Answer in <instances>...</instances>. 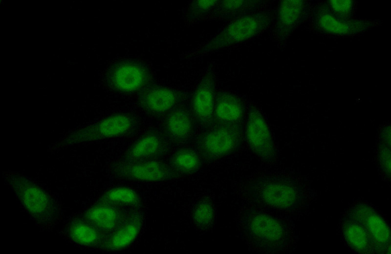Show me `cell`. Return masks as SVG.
Returning a JSON list of instances; mask_svg holds the SVG:
<instances>
[{
  "instance_id": "7c38bea8",
  "label": "cell",
  "mask_w": 391,
  "mask_h": 254,
  "mask_svg": "<svg viewBox=\"0 0 391 254\" xmlns=\"http://www.w3.org/2000/svg\"><path fill=\"white\" fill-rule=\"evenodd\" d=\"M143 223L144 215L141 210L131 211L117 228L106 234L99 248L109 251L125 249L137 237Z\"/></svg>"
},
{
  "instance_id": "ba28073f",
  "label": "cell",
  "mask_w": 391,
  "mask_h": 254,
  "mask_svg": "<svg viewBox=\"0 0 391 254\" xmlns=\"http://www.w3.org/2000/svg\"><path fill=\"white\" fill-rule=\"evenodd\" d=\"M243 136L250 150L264 163L275 162L277 152L272 134L261 110L254 105L246 104Z\"/></svg>"
},
{
  "instance_id": "6da1fadb",
  "label": "cell",
  "mask_w": 391,
  "mask_h": 254,
  "mask_svg": "<svg viewBox=\"0 0 391 254\" xmlns=\"http://www.w3.org/2000/svg\"><path fill=\"white\" fill-rule=\"evenodd\" d=\"M238 226L241 237L248 248L261 254L285 252L292 244V233L286 220L256 205L242 208Z\"/></svg>"
},
{
  "instance_id": "d4e9b609",
  "label": "cell",
  "mask_w": 391,
  "mask_h": 254,
  "mask_svg": "<svg viewBox=\"0 0 391 254\" xmlns=\"http://www.w3.org/2000/svg\"><path fill=\"white\" fill-rule=\"evenodd\" d=\"M218 0H197L191 3L187 12V21L191 23L208 21Z\"/></svg>"
},
{
  "instance_id": "9c48e42d",
  "label": "cell",
  "mask_w": 391,
  "mask_h": 254,
  "mask_svg": "<svg viewBox=\"0 0 391 254\" xmlns=\"http://www.w3.org/2000/svg\"><path fill=\"white\" fill-rule=\"evenodd\" d=\"M216 85L215 69L212 64L207 68L192 96V110L194 120L199 126L206 129L214 123Z\"/></svg>"
},
{
  "instance_id": "44dd1931",
  "label": "cell",
  "mask_w": 391,
  "mask_h": 254,
  "mask_svg": "<svg viewBox=\"0 0 391 254\" xmlns=\"http://www.w3.org/2000/svg\"><path fill=\"white\" fill-rule=\"evenodd\" d=\"M99 202L130 211L139 210L142 207L140 198L136 192L125 186L115 187L108 190Z\"/></svg>"
},
{
  "instance_id": "4fadbf2b",
  "label": "cell",
  "mask_w": 391,
  "mask_h": 254,
  "mask_svg": "<svg viewBox=\"0 0 391 254\" xmlns=\"http://www.w3.org/2000/svg\"><path fill=\"white\" fill-rule=\"evenodd\" d=\"M180 99V94L176 90L160 85L145 86L138 95L142 108L153 115L170 111Z\"/></svg>"
},
{
  "instance_id": "8992f818",
  "label": "cell",
  "mask_w": 391,
  "mask_h": 254,
  "mask_svg": "<svg viewBox=\"0 0 391 254\" xmlns=\"http://www.w3.org/2000/svg\"><path fill=\"white\" fill-rule=\"evenodd\" d=\"M243 138L241 125L214 123L197 139V151L205 160L212 162L236 151Z\"/></svg>"
},
{
  "instance_id": "8fae6325",
  "label": "cell",
  "mask_w": 391,
  "mask_h": 254,
  "mask_svg": "<svg viewBox=\"0 0 391 254\" xmlns=\"http://www.w3.org/2000/svg\"><path fill=\"white\" fill-rule=\"evenodd\" d=\"M170 141L159 131L150 130L138 137L120 160L134 162L160 159L169 153Z\"/></svg>"
},
{
  "instance_id": "2e32d148",
  "label": "cell",
  "mask_w": 391,
  "mask_h": 254,
  "mask_svg": "<svg viewBox=\"0 0 391 254\" xmlns=\"http://www.w3.org/2000/svg\"><path fill=\"white\" fill-rule=\"evenodd\" d=\"M131 211L99 202L85 215L88 222L106 234L117 228Z\"/></svg>"
},
{
  "instance_id": "7402d4cb",
  "label": "cell",
  "mask_w": 391,
  "mask_h": 254,
  "mask_svg": "<svg viewBox=\"0 0 391 254\" xmlns=\"http://www.w3.org/2000/svg\"><path fill=\"white\" fill-rule=\"evenodd\" d=\"M68 233L75 242L89 247H100L106 235L87 220L79 219L72 221Z\"/></svg>"
},
{
  "instance_id": "7a4b0ae2",
  "label": "cell",
  "mask_w": 391,
  "mask_h": 254,
  "mask_svg": "<svg viewBox=\"0 0 391 254\" xmlns=\"http://www.w3.org/2000/svg\"><path fill=\"white\" fill-rule=\"evenodd\" d=\"M274 16V12L267 7L234 18L191 56L214 53L258 37L270 29Z\"/></svg>"
},
{
  "instance_id": "484cf974",
  "label": "cell",
  "mask_w": 391,
  "mask_h": 254,
  "mask_svg": "<svg viewBox=\"0 0 391 254\" xmlns=\"http://www.w3.org/2000/svg\"><path fill=\"white\" fill-rule=\"evenodd\" d=\"M379 140V158L381 167L388 174V171L390 173V150L388 149V146L391 145V128L390 125L386 124L380 127L378 131Z\"/></svg>"
},
{
  "instance_id": "5bb4252c",
  "label": "cell",
  "mask_w": 391,
  "mask_h": 254,
  "mask_svg": "<svg viewBox=\"0 0 391 254\" xmlns=\"http://www.w3.org/2000/svg\"><path fill=\"white\" fill-rule=\"evenodd\" d=\"M302 2L282 0L278 5L271 25L272 39L283 43L297 26L301 17Z\"/></svg>"
},
{
  "instance_id": "ffe728a7",
  "label": "cell",
  "mask_w": 391,
  "mask_h": 254,
  "mask_svg": "<svg viewBox=\"0 0 391 254\" xmlns=\"http://www.w3.org/2000/svg\"><path fill=\"white\" fill-rule=\"evenodd\" d=\"M200 156L194 148L184 147L174 151L167 162L181 177L195 173L199 169L201 165Z\"/></svg>"
},
{
  "instance_id": "9a60e30c",
  "label": "cell",
  "mask_w": 391,
  "mask_h": 254,
  "mask_svg": "<svg viewBox=\"0 0 391 254\" xmlns=\"http://www.w3.org/2000/svg\"><path fill=\"white\" fill-rule=\"evenodd\" d=\"M247 105L237 95L225 90L216 92L214 110L215 123L241 125Z\"/></svg>"
},
{
  "instance_id": "30bf717a",
  "label": "cell",
  "mask_w": 391,
  "mask_h": 254,
  "mask_svg": "<svg viewBox=\"0 0 391 254\" xmlns=\"http://www.w3.org/2000/svg\"><path fill=\"white\" fill-rule=\"evenodd\" d=\"M150 78L144 64L132 61H124L113 64L106 76L107 85L111 89L130 93L143 88Z\"/></svg>"
},
{
  "instance_id": "5b68a950",
  "label": "cell",
  "mask_w": 391,
  "mask_h": 254,
  "mask_svg": "<svg viewBox=\"0 0 391 254\" xmlns=\"http://www.w3.org/2000/svg\"><path fill=\"white\" fill-rule=\"evenodd\" d=\"M137 126L138 120L132 115L126 113L111 114L67 134L55 147L123 137L132 132Z\"/></svg>"
},
{
  "instance_id": "603a6c76",
  "label": "cell",
  "mask_w": 391,
  "mask_h": 254,
  "mask_svg": "<svg viewBox=\"0 0 391 254\" xmlns=\"http://www.w3.org/2000/svg\"><path fill=\"white\" fill-rule=\"evenodd\" d=\"M343 230L346 240L356 251L368 253L378 249L367 232L356 221L349 219L345 222Z\"/></svg>"
},
{
  "instance_id": "3957f363",
  "label": "cell",
  "mask_w": 391,
  "mask_h": 254,
  "mask_svg": "<svg viewBox=\"0 0 391 254\" xmlns=\"http://www.w3.org/2000/svg\"><path fill=\"white\" fill-rule=\"evenodd\" d=\"M242 193L254 205L268 210H291L299 198L297 187L292 180L270 173L253 177L243 188Z\"/></svg>"
},
{
  "instance_id": "d6986e66",
  "label": "cell",
  "mask_w": 391,
  "mask_h": 254,
  "mask_svg": "<svg viewBox=\"0 0 391 254\" xmlns=\"http://www.w3.org/2000/svg\"><path fill=\"white\" fill-rule=\"evenodd\" d=\"M270 1L261 0H219L208 21L233 19L268 7Z\"/></svg>"
},
{
  "instance_id": "e0dca14e",
  "label": "cell",
  "mask_w": 391,
  "mask_h": 254,
  "mask_svg": "<svg viewBox=\"0 0 391 254\" xmlns=\"http://www.w3.org/2000/svg\"><path fill=\"white\" fill-rule=\"evenodd\" d=\"M163 127L165 136L170 142L184 143L193 135L194 124L192 115L184 108H174L166 116Z\"/></svg>"
},
{
  "instance_id": "cb8c5ba5",
  "label": "cell",
  "mask_w": 391,
  "mask_h": 254,
  "mask_svg": "<svg viewBox=\"0 0 391 254\" xmlns=\"http://www.w3.org/2000/svg\"><path fill=\"white\" fill-rule=\"evenodd\" d=\"M192 220L199 229L206 230L213 225L215 218L214 204L209 197H202L194 205L192 212Z\"/></svg>"
},
{
  "instance_id": "277c9868",
  "label": "cell",
  "mask_w": 391,
  "mask_h": 254,
  "mask_svg": "<svg viewBox=\"0 0 391 254\" xmlns=\"http://www.w3.org/2000/svg\"><path fill=\"white\" fill-rule=\"evenodd\" d=\"M5 178L30 216L39 224L51 225L59 216L58 205L42 188L17 173L5 174Z\"/></svg>"
},
{
  "instance_id": "52a82bcc",
  "label": "cell",
  "mask_w": 391,
  "mask_h": 254,
  "mask_svg": "<svg viewBox=\"0 0 391 254\" xmlns=\"http://www.w3.org/2000/svg\"><path fill=\"white\" fill-rule=\"evenodd\" d=\"M110 174L115 179L140 182H163L174 181L181 177L161 159L127 162L118 160L109 166Z\"/></svg>"
},
{
  "instance_id": "ac0fdd59",
  "label": "cell",
  "mask_w": 391,
  "mask_h": 254,
  "mask_svg": "<svg viewBox=\"0 0 391 254\" xmlns=\"http://www.w3.org/2000/svg\"><path fill=\"white\" fill-rule=\"evenodd\" d=\"M356 221L361 224L370 235L377 248H388L390 245V232L383 219L367 206L356 208Z\"/></svg>"
}]
</instances>
